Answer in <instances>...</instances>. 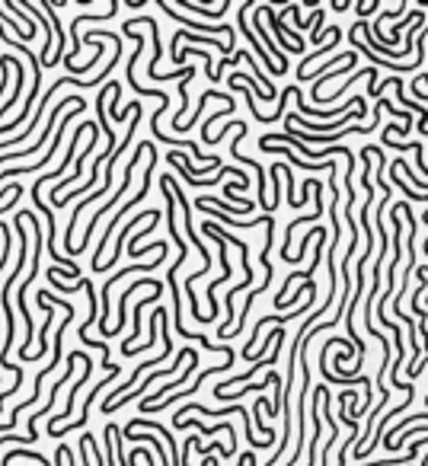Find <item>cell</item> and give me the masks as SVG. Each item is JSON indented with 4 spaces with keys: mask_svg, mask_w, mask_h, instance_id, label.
Returning a JSON list of instances; mask_svg holds the SVG:
<instances>
[{
    "mask_svg": "<svg viewBox=\"0 0 428 466\" xmlns=\"http://www.w3.org/2000/svg\"><path fill=\"white\" fill-rule=\"evenodd\" d=\"M39 300H45L48 307H64V313H61V326H58V333H55V358L48 361V364L42 367L39 374H35V390H33V396L29 400H23L13 412H10V422L7 425H0V434H10V428H17V418H19V412L23 409H29V406H35V400H39V393H42V380L55 371V367L61 364V345H64V329H67V323L74 319V304H67V300H61V297H55V294H48V291H39L35 294Z\"/></svg>",
    "mask_w": 428,
    "mask_h": 466,
    "instance_id": "1",
    "label": "cell"
},
{
    "mask_svg": "<svg viewBox=\"0 0 428 466\" xmlns=\"http://www.w3.org/2000/svg\"><path fill=\"white\" fill-rule=\"evenodd\" d=\"M144 153L150 157V163H148V173H144V183H141V189H138V195H134L132 201H125L122 208L112 214V221H109V227L102 230V240H99V246H96V256H93V272H99V265H102V256H106V246L112 243V230H116V224L122 221L128 211L134 208V205H141L144 201V195H148V189H150V176H154V167H157V147L154 144H144Z\"/></svg>",
    "mask_w": 428,
    "mask_h": 466,
    "instance_id": "2",
    "label": "cell"
},
{
    "mask_svg": "<svg viewBox=\"0 0 428 466\" xmlns=\"http://www.w3.org/2000/svg\"><path fill=\"white\" fill-rule=\"evenodd\" d=\"M80 102H87V100H80V96H64V100H61L58 102V106H55V109H51V115H48V125H45V128H42V134H39V141H35L33 144V147H19V150H13V153H3V157H0V163H3V160H19V157H29V153H35V150H39L42 147V144H45V141H48V138H51V128H55V122H58V118L61 115H64V112H67V109H74V106H80Z\"/></svg>",
    "mask_w": 428,
    "mask_h": 466,
    "instance_id": "3",
    "label": "cell"
},
{
    "mask_svg": "<svg viewBox=\"0 0 428 466\" xmlns=\"http://www.w3.org/2000/svg\"><path fill=\"white\" fill-rule=\"evenodd\" d=\"M118 374H122V371H112V374H109L106 380L93 383V390L87 393V402H83V412H80V418H77V422H71V425H64V428H51V431L45 434V438H58V441H61V434L74 431V428H87V422H90V409H93V400H96L99 393L106 390V386H109V383H112V380H118Z\"/></svg>",
    "mask_w": 428,
    "mask_h": 466,
    "instance_id": "4",
    "label": "cell"
},
{
    "mask_svg": "<svg viewBox=\"0 0 428 466\" xmlns=\"http://www.w3.org/2000/svg\"><path fill=\"white\" fill-rule=\"evenodd\" d=\"M160 3V10L163 13H170V17L176 19V23H182V26H189V29H195V32H224L227 35V45L233 48V26H208V23H195V19H189V17H182L179 10L170 3V0H157Z\"/></svg>",
    "mask_w": 428,
    "mask_h": 466,
    "instance_id": "5",
    "label": "cell"
},
{
    "mask_svg": "<svg viewBox=\"0 0 428 466\" xmlns=\"http://www.w3.org/2000/svg\"><path fill=\"white\" fill-rule=\"evenodd\" d=\"M243 138H247V122L237 128V138H233V144H231V153H233V160H237V163H243V167H249V169H256V173H259V201H256V205H262V208H265V169L259 167L253 157H243V153H240V141H243Z\"/></svg>",
    "mask_w": 428,
    "mask_h": 466,
    "instance_id": "6",
    "label": "cell"
},
{
    "mask_svg": "<svg viewBox=\"0 0 428 466\" xmlns=\"http://www.w3.org/2000/svg\"><path fill=\"white\" fill-rule=\"evenodd\" d=\"M249 10H253V3H247V7H240V19H237L240 32H243V35H247V39H249V45H253V51H256V55H259V61H265V67H269V71H272L275 77H281V74H285V71H281V67L275 64L272 58H269V51L262 48V42L256 39V35H253V29H249V26H247V13H249Z\"/></svg>",
    "mask_w": 428,
    "mask_h": 466,
    "instance_id": "7",
    "label": "cell"
},
{
    "mask_svg": "<svg viewBox=\"0 0 428 466\" xmlns=\"http://www.w3.org/2000/svg\"><path fill=\"white\" fill-rule=\"evenodd\" d=\"M132 26H150V39H154V55H150V64H148V77L150 80H160V74H157V64H160V58H163V39H160V26H157V19L150 17H141V19H128Z\"/></svg>",
    "mask_w": 428,
    "mask_h": 466,
    "instance_id": "8",
    "label": "cell"
},
{
    "mask_svg": "<svg viewBox=\"0 0 428 466\" xmlns=\"http://www.w3.org/2000/svg\"><path fill=\"white\" fill-rule=\"evenodd\" d=\"M198 358H202V355H195V358H189V367H186V371H182V374L176 377L173 383H163V386H160V390H154V393H150L148 400L141 402V412H148L150 406H157V402L163 400V393H173L176 386H182V383H189V374H192V371H195V367H198Z\"/></svg>",
    "mask_w": 428,
    "mask_h": 466,
    "instance_id": "9",
    "label": "cell"
},
{
    "mask_svg": "<svg viewBox=\"0 0 428 466\" xmlns=\"http://www.w3.org/2000/svg\"><path fill=\"white\" fill-rule=\"evenodd\" d=\"M160 297H163V284H157L150 297L138 300V307H134V313H132V319H134V333L122 342V355H125V351H132V348H134V342H138V333H141V313H144V307H154V304H157Z\"/></svg>",
    "mask_w": 428,
    "mask_h": 466,
    "instance_id": "10",
    "label": "cell"
},
{
    "mask_svg": "<svg viewBox=\"0 0 428 466\" xmlns=\"http://www.w3.org/2000/svg\"><path fill=\"white\" fill-rule=\"evenodd\" d=\"M10 71H13V93H10V102H3L0 106V118L10 112V106H17V100H19V93H23V84H26V67H23V61H17V58H10Z\"/></svg>",
    "mask_w": 428,
    "mask_h": 466,
    "instance_id": "11",
    "label": "cell"
},
{
    "mask_svg": "<svg viewBox=\"0 0 428 466\" xmlns=\"http://www.w3.org/2000/svg\"><path fill=\"white\" fill-rule=\"evenodd\" d=\"M176 428H198L202 434H214V431H227L231 434V444H227V450H237V431H233V425H227V422H221V425H214V428H205V425L198 422V418H189V422H176Z\"/></svg>",
    "mask_w": 428,
    "mask_h": 466,
    "instance_id": "12",
    "label": "cell"
},
{
    "mask_svg": "<svg viewBox=\"0 0 428 466\" xmlns=\"http://www.w3.org/2000/svg\"><path fill=\"white\" fill-rule=\"evenodd\" d=\"M179 3L189 10V13H198V17H208V19H221L224 13H227V7H231V3H221L217 10H208V7H198V3H189V0H179Z\"/></svg>",
    "mask_w": 428,
    "mask_h": 466,
    "instance_id": "13",
    "label": "cell"
},
{
    "mask_svg": "<svg viewBox=\"0 0 428 466\" xmlns=\"http://www.w3.org/2000/svg\"><path fill=\"white\" fill-rule=\"evenodd\" d=\"M0 233H3V256H0V272H3L10 262V224H0Z\"/></svg>",
    "mask_w": 428,
    "mask_h": 466,
    "instance_id": "14",
    "label": "cell"
},
{
    "mask_svg": "<svg viewBox=\"0 0 428 466\" xmlns=\"http://www.w3.org/2000/svg\"><path fill=\"white\" fill-rule=\"evenodd\" d=\"M0 71H3V80H0V96H3V90H7V84H10V55L0 58Z\"/></svg>",
    "mask_w": 428,
    "mask_h": 466,
    "instance_id": "15",
    "label": "cell"
},
{
    "mask_svg": "<svg viewBox=\"0 0 428 466\" xmlns=\"http://www.w3.org/2000/svg\"><path fill=\"white\" fill-rule=\"evenodd\" d=\"M3 441H19V444H35V438H29V434H0V444Z\"/></svg>",
    "mask_w": 428,
    "mask_h": 466,
    "instance_id": "16",
    "label": "cell"
},
{
    "mask_svg": "<svg viewBox=\"0 0 428 466\" xmlns=\"http://www.w3.org/2000/svg\"><path fill=\"white\" fill-rule=\"evenodd\" d=\"M330 7H332V10H336V13H342V10H348V0H332Z\"/></svg>",
    "mask_w": 428,
    "mask_h": 466,
    "instance_id": "17",
    "label": "cell"
}]
</instances>
